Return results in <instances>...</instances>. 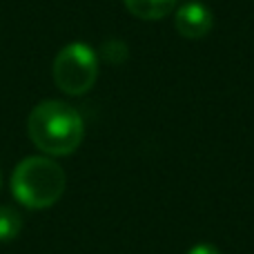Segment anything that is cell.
Instances as JSON below:
<instances>
[{"label":"cell","instance_id":"obj_1","mask_svg":"<svg viewBox=\"0 0 254 254\" xmlns=\"http://www.w3.org/2000/svg\"><path fill=\"white\" fill-rule=\"evenodd\" d=\"M27 134L47 156H69L85 138L83 116L65 101H43L29 112Z\"/></svg>","mask_w":254,"mask_h":254},{"label":"cell","instance_id":"obj_5","mask_svg":"<svg viewBox=\"0 0 254 254\" xmlns=\"http://www.w3.org/2000/svg\"><path fill=\"white\" fill-rule=\"evenodd\" d=\"M127 11L138 20H163L174 11L179 0H123Z\"/></svg>","mask_w":254,"mask_h":254},{"label":"cell","instance_id":"obj_8","mask_svg":"<svg viewBox=\"0 0 254 254\" xmlns=\"http://www.w3.org/2000/svg\"><path fill=\"white\" fill-rule=\"evenodd\" d=\"M0 190H2V174H0Z\"/></svg>","mask_w":254,"mask_h":254},{"label":"cell","instance_id":"obj_6","mask_svg":"<svg viewBox=\"0 0 254 254\" xmlns=\"http://www.w3.org/2000/svg\"><path fill=\"white\" fill-rule=\"evenodd\" d=\"M22 230V216L16 207L0 205V241L7 243L20 234Z\"/></svg>","mask_w":254,"mask_h":254},{"label":"cell","instance_id":"obj_3","mask_svg":"<svg viewBox=\"0 0 254 254\" xmlns=\"http://www.w3.org/2000/svg\"><path fill=\"white\" fill-rule=\"evenodd\" d=\"M56 87L67 96H83L96 85L98 56L89 45L69 43L56 54L52 67Z\"/></svg>","mask_w":254,"mask_h":254},{"label":"cell","instance_id":"obj_2","mask_svg":"<svg viewBox=\"0 0 254 254\" xmlns=\"http://www.w3.org/2000/svg\"><path fill=\"white\" fill-rule=\"evenodd\" d=\"M65 170L49 156H27L11 174V194L29 210H45L65 194Z\"/></svg>","mask_w":254,"mask_h":254},{"label":"cell","instance_id":"obj_4","mask_svg":"<svg viewBox=\"0 0 254 254\" xmlns=\"http://www.w3.org/2000/svg\"><path fill=\"white\" fill-rule=\"evenodd\" d=\"M174 27L183 38H205L214 27V13L203 2L192 0V2H185L183 7L176 9Z\"/></svg>","mask_w":254,"mask_h":254},{"label":"cell","instance_id":"obj_7","mask_svg":"<svg viewBox=\"0 0 254 254\" xmlns=\"http://www.w3.org/2000/svg\"><path fill=\"white\" fill-rule=\"evenodd\" d=\"M185 254H223L216 246H212V243H196L194 248H190Z\"/></svg>","mask_w":254,"mask_h":254}]
</instances>
